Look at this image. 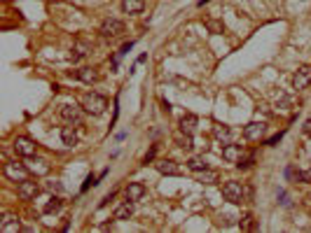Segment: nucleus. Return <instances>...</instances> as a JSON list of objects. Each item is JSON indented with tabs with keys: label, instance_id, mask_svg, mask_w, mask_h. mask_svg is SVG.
<instances>
[{
	"label": "nucleus",
	"instance_id": "obj_1",
	"mask_svg": "<svg viewBox=\"0 0 311 233\" xmlns=\"http://www.w3.org/2000/svg\"><path fill=\"white\" fill-rule=\"evenodd\" d=\"M108 107V98L101 94H87L85 98H82V110H85L87 115H103Z\"/></svg>",
	"mask_w": 311,
	"mask_h": 233
},
{
	"label": "nucleus",
	"instance_id": "obj_2",
	"mask_svg": "<svg viewBox=\"0 0 311 233\" xmlns=\"http://www.w3.org/2000/svg\"><path fill=\"white\" fill-rule=\"evenodd\" d=\"M222 196H225V201H229V203H244L246 201V187L241 184V182H225L222 184Z\"/></svg>",
	"mask_w": 311,
	"mask_h": 233
},
{
	"label": "nucleus",
	"instance_id": "obj_3",
	"mask_svg": "<svg viewBox=\"0 0 311 233\" xmlns=\"http://www.w3.org/2000/svg\"><path fill=\"white\" fill-rule=\"evenodd\" d=\"M5 177L12 182H23L28 180V166H22V163H17V161H10V163H5Z\"/></svg>",
	"mask_w": 311,
	"mask_h": 233
},
{
	"label": "nucleus",
	"instance_id": "obj_4",
	"mask_svg": "<svg viewBox=\"0 0 311 233\" xmlns=\"http://www.w3.org/2000/svg\"><path fill=\"white\" fill-rule=\"evenodd\" d=\"M12 147H14V152H17L19 156L28 159V156H35V149H38V145H35L31 138H26V136H19V138H14Z\"/></svg>",
	"mask_w": 311,
	"mask_h": 233
},
{
	"label": "nucleus",
	"instance_id": "obj_5",
	"mask_svg": "<svg viewBox=\"0 0 311 233\" xmlns=\"http://www.w3.org/2000/svg\"><path fill=\"white\" fill-rule=\"evenodd\" d=\"M98 33H101L103 38H119V35L124 33V23L119 21V19H106V21L101 23Z\"/></svg>",
	"mask_w": 311,
	"mask_h": 233
},
{
	"label": "nucleus",
	"instance_id": "obj_6",
	"mask_svg": "<svg viewBox=\"0 0 311 233\" xmlns=\"http://www.w3.org/2000/svg\"><path fill=\"white\" fill-rule=\"evenodd\" d=\"M17 194H19V198H22V201H33V198L40 194V187H38V182L23 180V182H19V187H17Z\"/></svg>",
	"mask_w": 311,
	"mask_h": 233
},
{
	"label": "nucleus",
	"instance_id": "obj_7",
	"mask_svg": "<svg viewBox=\"0 0 311 233\" xmlns=\"http://www.w3.org/2000/svg\"><path fill=\"white\" fill-rule=\"evenodd\" d=\"M309 84H311V65H302L292 75V86L297 91H302V89H307Z\"/></svg>",
	"mask_w": 311,
	"mask_h": 233
},
{
	"label": "nucleus",
	"instance_id": "obj_8",
	"mask_svg": "<svg viewBox=\"0 0 311 233\" xmlns=\"http://www.w3.org/2000/svg\"><path fill=\"white\" fill-rule=\"evenodd\" d=\"M244 154H246V149L241 147V145H234V142H227L225 147H222V159L227 163H239Z\"/></svg>",
	"mask_w": 311,
	"mask_h": 233
},
{
	"label": "nucleus",
	"instance_id": "obj_9",
	"mask_svg": "<svg viewBox=\"0 0 311 233\" xmlns=\"http://www.w3.org/2000/svg\"><path fill=\"white\" fill-rule=\"evenodd\" d=\"M59 116H61L64 121H68V124H80V105L66 103V105H61V110H59Z\"/></svg>",
	"mask_w": 311,
	"mask_h": 233
},
{
	"label": "nucleus",
	"instance_id": "obj_10",
	"mask_svg": "<svg viewBox=\"0 0 311 233\" xmlns=\"http://www.w3.org/2000/svg\"><path fill=\"white\" fill-rule=\"evenodd\" d=\"M265 131H267V126H265L262 121H250V124L244 128V138L246 140H260L262 136H265Z\"/></svg>",
	"mask_w": 311,
	"mask_h": 233
},
{
	"label": "nucleus",
	"instance_id": "obj_11",
	"mask_svg": "<svg viewBox=\"0 0 311 233\" xmlns=\"http://www.w3.org/2000/svg\"><path fill=\"white\" fill-rule=\"evenodd\" d=\"M19 229H22V222H19L17 214H2V219H0V231L10 233V231H19Z\"/></svg>",
	"mask_w": 311,
	"mask_h": 233
},
{
	"label": "nucleus",
	"instance_id": "obj_12",
	"mask_svg": "<svg viewBox=\"0 0 311 233\" xmlns=\"http://www.w3.org/2000/svg\"><path fill=\"white\" fill-rule=\"evenodd\" d=\"M145 194H148V189L143 182H129L127 184V198H131V201H140Z\"/></svg>",
	"mask_w": 311,
	"mask_h": 233
},
{
	"label": "nucleus",
	"instance_id": "obj_13",
	"mask_svg": "<svg viewBox=\"0 0 311 233\" xmlns=\"http://www.w3.org/2000/svg\"><path fill=\"white\" fill-rule=\"evenodd\" d=\"M143 10H145V0H122L124 14H140Z\"/></svg>",
	"mask_w": 311,
	"mask_h": 233
},
{
	"label": "nucleus",
	"instance_id": "obj_14",
	"mask_svg": "<svg viewBox=\"0 0 311 233\" xmlns=\"http://www.w3.org/2000/svg\"><path fill=\"white\" fill-rule=\"evenodd\" d=\"M161 175H180V166L176 161H157L155 163Z\"/></svg>",
	"mask_w": 311,
	"mask_h": 233
},
{
	"label": "nucleus",
	"instance_id": "obj_15",
	"mask_svg": "<svg viewBox=\"0 0 311 233\" xmlns=\"http://www.w3.org/2000/svg\"><path fill=\"white\" fill-rule=\"evenodd\" d=\"M197 124H199V119L194 115H182L180 116V131L182 133H190L192 136L194 131H197Z\"/></svg>",
	"mask_w": 311,
	"mask_h": 233
},
{
	"label": "nucleus",
	"instance_id": "obj_16",
	"mask_svg": "<svg viewBox=\"0 0 311 233\" xmlns=\"http://www.w3.org/2000/svg\"><path fill=\"white\" fill-rule=\"evenodd\" d=\"M77 79H82L85 84H94L98 79V73H96V68H80L77 70Z\"/></svg>",
	"mask_w": 311,
	"mask_h": 233
},
{
	"label": "nucleus",
	"instance_id": "obj_17",
	"mask_svg": "<svg viewBox=\"0 0 311 233\" xmlns=\"http://www.w3.org/2000/svg\"><path fill=\"white\" fill-rule=\"evenodd\" d=\"M133 203H136V201L127 198V201H124L117 208V210H115V219H129L131 214H133Z\"/></svg>",
	"mask_w": 311,
	"mask_h": 233
},
{
	"label": "nucleus",
	"instance_id": "obj_18",
	"mask_svg": "<svg viewBox=\"0 0 311 233\" xmlns=\"http://www.w3.org/2000/svg\"><path fill=\"white\" fill-rule=\"evenodd\" d=\"M61 142L68 145V147H75L77 145V133L73 126H64L61 128Z\"/></svg>",
	"mask_w": 311,
	"mask_h": 233
},
{
	"label": "nucleus",
	"instance_id": "obj_19",
	"mask_svg": "<svg viewBox=\"0 0 311 233\" xmlns=\"http://www.w3.org/2000/svg\"><path fill=\"white\" fill-rule=\"evenodd\" d=\"M197 180L201 182V184H215V182H218V173H215V170L204 168V170H199V173H197Z\"/></svg>",
	"mask_w": 311,
	"mask_h": 233
},
{
	"label": "nucleus",
	"instance_id": "obj_20",
	"mask_svg": "<svg viewBox=\"0 0 311 233\" xmlns=\"http://www.w3.org/2000/svg\"><path fill=\"white\" fill-rule=\"evenodd\" d=\"M28 170H33V173H38V175H44L47 170H49V166L44 163V161H40V159H33V156H28Z\"/></svg>",
	"mask_w": 311,
	"mask_h": 233
},
{
	"label": "nucleus",
	"instance_id": "obj_21",
	"mask_svg": "<svg viewBox=\"0 0 311 233\" xmlns=\"http://www.w3.org/2000/svg\"><path fill=\"white\" fill-rule=\"evenodd\" d=\"M89 54V44L87 42H77L75 47H73V52H70V61H80L82 56H87Z\"/></svg>",
	"mask_w": 311,
	"mask_h": 233
},
{
	"label": "nucleus",
	"instance_id": "obj_22",
	"mask_svg": "<svg viewBox=\"0 0 311 233\" xmlns=\"http://www.w3.org/2000/svg\"><path fill=\"white\" fill-rule=\"evenodd\" d=\"M176 145H178L180 149H192L194 147L192 136H190V133H182V131H180V136L176 138Z\"/></svg>",
	"mask_w": 311,
	"mask_h": 233
},
{
	"label": "nucleus",
	"instance_id": "obj_23",
	"mask_svg": "<svg viewBox=\"0 0 311 233\" xmlns=\"http://www.w3.org/2000/svg\"><path fill=\"white\" fill-rule=\"evenodd\" d=\"M187 168L194 170V173H199V170L206 168V163H204V159H199V156H192V159L187 161Z\"/></svg>",
	"mask_w": 311,
	"mask_h": 233
},
{
	"label": "nucleus",
	"instance_id": "obj_24",
	"mask_svg": "<svg viewBox=\"0 0 311 233\" xmlns=\"http://www.w3.org/2000/svg\"><path fill=\"white\" fill-rule=\"evenodd\" d=\"M59 208H61V198H59V196H52L49 203L44 205V212H47V214H52V212H56Z\"/></svg>",
	"mask_w": 311,
	"mask_h": 233
},
{
	"label": "nucleus",
	"instance_id": "obj_25",
	"mask_svg": "<svg viewBox=\"0 0 311 233\" xmlns=\"http://www.w3.org/2000/svg\"><path fill=\"white\" fill-rule=\"evenodd\" d=\"M215 138H218V140H225V142H229V140H232V131H229L227 126L215 128Z\"/></svg>",
	"mask_w": 311,
	"mask_h": 233
},
{
	"label": "nucleus",
	"instance_id": "obj_26",
	"mask_svg": "<svg viewBox=\"0 0 311 233\" xmlns=\"http://www.w3.org/2000/svg\"><path fill=\"white\" fill-rule=\"evenodd\" d=\"M253 163H255V154H253V152H248V154L241 156V161H239L236 166H239V168H248V166H253Z\"/></svg>",
	"mask_w": 311,
	"mask_h": 233
},
{
	"label": "nucleus",
	"instance_id": "obj_27",
	"mask_svg": "<svg viewBox=\"0 0 311 233\" xmlns=\"http://www.w3.org/2000/svg\"><path fill=\"white\" fill-rule=\"evenodd\" d=\"M241 229H244V231L255 229V219H253V214H244V217H241Z\"/></svg>",
	"mask_w": 311,
	"mask_h": 233
},
{
	"label": "nucleus",
	"instance_id": "obj_28",
	"mask_svg": "<svg viewBox=\"0 0 311 233\" xmlns=\"http://www.w3.org/2000/svg\"><path fill=\"white\" fill-rule=\"evenodd\" d=\"M286 177H288V180H297V182H300V170L295 173V168H288V170H286Z\"/></svg>",
	"mask_w": 311,
	"mask_h": 233
},
{
	"label": "nucleus",
	"instance_id": "obj_29",
	"mask_svg": "<svg viewBox=\"0 0 311 233\" xmlns=\"http://www.w3.org/2000/svg\"><path fill=\"white\" fill-rule=\"evenodd\" d=\"M206 26H208V31H213V33H222V26H220L218 21H208Z\"/></svg>",
	"mask_w": 311,
	"mask_h": 233
},
{
	"label": "nucleus",
	"instance_id": "obj_30",
	"mask_svg": "<svg viewBox=\"0 0 311 233\" xmlns=\"http://www.w3.org/2000/svg\"><path fill=\"white\" fill-rule=\"evenodd\" d=\"M155 154H157V147H150V152H148V154H145V159H143V163H145V166H148V163H150V161L155 159Z\"/></svg>",
	"mask_w": 311,
	"mask_h": 233
},
{
	"label": "nucleus",
	"instance_id": "obj_31",
	"mask_svg": "<svg viewBox=\"0 0 311 233\" xmlns=\"http://www.w3.org/2000/svg\"><path fill=\"white\" fill-rule=\"evenodd\" d=\"M89 184H91V187L96 184V177H94V175H89V177H87V182H85V187H82V191L89 189Z\"/></svg>",
	"mask_w": 311,
	"mask_h": 233
},
{
	"label": "nucleus",
	"instance_id": "obj_32",
	"mask_svg": "<svg viewBox=\"0 0 311 233\" xmlns=\"http://www.w3.org/2000/svg\"><path fill=\"white\" fill-rule=\"evenodd\" d=\"M300 182H311V170H304V173H300Z\"/></svg>",
	"mask_w": 311,
	"mask_h": 233
},
{
	"label": "nucleus",
	"instance_id": "obj_33",
	"mask_svg": "<svg viewBox=\"0 0 311 233\" xmlns=\"http://www.w3.org/2000/svg\"><path fill=\"white\" fill-rule=\"evenodd\" d=\"M281 138H283V133H279V136H274V138H269V140H267V145H269V147H274V145H276V142H279Z\"/></svg>",
	"mask_w": 311,
	"mask_h": 233
},
{
	"label": "nucleus",
	"instance_id": "obj_34",
	"mask_svg": "<svg viewBox=\"0 0 311 233\" xmlns=\"http://www.w3.org/2000/svg\"><path fill=\"white\" fill-rule=\"evenodd\" d=\"M131 47H133V42L124 44V47H122V52H119V54H129V52H131Z\"/></svg>",
	"mask_w": 311,
	"mask_h": 233
},
{
	"label": "nucleus",
	"instance_id": "obj_35",
	"mask_svg": "<svg viewBox=\"0 0 311 233\" xmlns=\"http://www.w3.org/2000/svg\"><path fill=\"white\" fill-rule=\"evenodd\" d=\"M304 133H307V136H311V119L304 124Z\"/></svg>",
	"mask_w": 311,
	"mask_h": 233
}]
</instances>
